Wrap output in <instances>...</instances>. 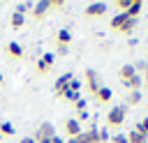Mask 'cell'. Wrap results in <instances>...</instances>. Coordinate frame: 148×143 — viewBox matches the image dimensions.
<instances>
[{
    "label": "cell",
    "instance_id": "1",
    "mask_svg": "<svg viewBox=\"0 0 148 143\" xmlns=\"http://www.w3.org/2000/svg\"><path fill=\"white\" fill-rule=\"evenodd\" d=\"M125 118H127V106L125 104H120V106H111V111L106 113V127H123V122H125Z\"/></svg>",
    "mask_w": 148,
    "mask_h": 143
},
{
    "label": "cell",
    "instance_id": "2",
    "mask_svg": "<svg viewBox=\"0 0 148 143\" xmlns=\"http://www.w3.org/2000/svg\"><path fill=\"white\" fill-rule=\"evenodd\" d=\"M35 143H51L53 138H56V127L51 125V122H42L39 127H37V131H35Z\"/></svg>",
    "mask_w": 148,
    "mask_h": 143
},
{
    "label": "cell",
    "instance_id": "3",
    "mask_svg": "<svg viewBox=\"0 0 148 143\" xmlns=\"http://www.w3.org/2000/svg\"><path fill=\"white\" fill-rule=\"evenodd\" d=\"M72 74H62V76H58V81L53 83V92H56V97H60V99H65V95L69 92V83H72Z\"/></svg>",
    "mask_w": 148,
    "mask_h": 143
},
{
    "label": "cell",
    "instance_id": "4",
    "mask_svg": "<svg viewBox=\"0 0 148 143\" xmlns=\"http://www.w3.org/2000/svg\"><path fill=\"white\" fill-rule=\"evenodd\" d=\"M102 85H104V83H102V76H99L95 69H86V88H88V90L95 95V92H97Z\"/></svg>",
    "mask_w": 148,
    "mask_h": 143
},
{
    "label": "cell",
    "instance_id": "5",
    "mask_svg": "<svg viewBox=\"0 0 148 143\" xmlns=\"http://www.w3.org/2000/svg\"><path fill=\"white\" fill-rule=\"evenodd\" d=\"M83 14H86L88 18H102V16L106 14V5H104V2H90V5L83 9Z\"/></svg>",
    "mask_w": 148,
    "mask_h": 143
},
{
    "label": "cell",
    "instance_id": "6",
    "mask_svg": "<svg viewBox=\"0 0 148 143\" xmlns=\"http://www.w3.org/2000/svg\"><path fill=\"white\" fill-rule=\"evenodd\" d=\"M49 12H51L49 0H39L37 5H32V18H35V21H44Z\"/></svg>",
    "mask_w": 148,
    "mask_h": 143
},
{
    "label": "cell",
    "instance_id": "7",
    "mask_svg": "<svg viewBox=\"0 0 148 143\" xmlns=\"http://www.w3.org/2000/svg\"><path fill=\"white\" fill-rule=\"evenodd\" d=\"M83 129H81V122L76 120V118H69V120H65V134L69 136V138H74V136H79Z\"/></svg>",
    "mask_w": 148,
    "mask_h": 143
},
{
    "label": "cell",
    "instance_id": "8",
    "mask_svg": "<svg viewBox=\"0 0 148 143\" xmlns=\"http://www.w3.org/2000/svg\"><path fill=\"white\" fill-rule=\"evenodd\" d=\"M141 9H143V2L141 0H132V5H130V9L125 12L130 18H139L141 16Z\"/></svg>",
    "mask_w": 148,
    "mask_h": 143
},
{
    "label": "cell",
    "instance_id": "9",
    "mask_svg": "<svg viewBox=\"0 0 148 143\" xmlns=\"http://www.w3.org/2000/svg\"><path fill=\"white\" fill-rule=\"evenodd\" d=\"M58 46H62V48H67L69 46V42H72V32L67 30V28H62V30H58Z\"/></svg>",
    "mask_w": 148,
    "mask_h": 143
},
{
    "label": "cell",
    "instance_id": "10",
    "mask_svg": "<svg viewBox=\"0 0 148 143\" xmlns=\"http://www.w3.org/2000/svg\"><path fill=\"white\" fill-rule=\"evenodd\" d=\"M127 18H130V16H127L125 12H120V14H116V16L111 18V23H109V25H111V30H113V32H118V30H120V25H123V23H125Z\"/></svg>",
    "mask_w": 148,
    "mask_h": 143
},
{
    "label": "cell",
    "instance_id": "11",
    "mask_svg": "<svg viewBox=\"0 0 148 143\" xmlns=\"http://www.w3.org/2000/svg\"><path fill=\"white\" fill-rule=\"evenodd\" d=\"M7 53H9L14 60H21V58H23V48H21V44H16V42H9V44H7Z\"/></svg>",
    "mask_w": 148,
    "mask_h": 143
},
{
    "label": "cell",
    "instance_id": "12",
    "mask_svg": "<svg viewBox=\"0 0 148 143\" xmlns=\"http://www.w3.org/2000/svg\"><path fill=\"white\" fill-rule=\"evenodd\" d=\"M118 74H120V81L125 83V81H130V78H132V76L136 74V69H134V65H123Z\"/></svg>",
    "mask_w": 148,
    "mask_h": 143
},
{
    "label": "cell",
    "instance_id": "13",
    "mask_svg": "<svg viewBox=\"0 0 148 143\" xmlns=\"http://www.w3.org/2000/svg\"><path fill=\"white\" fill-rule=\"evenodd\" d=\"M95 99H97L99 104H106V101H111V90H109L106 85H102V88L95 92Z\"/></svg>",
    "mask_w": 148,
    "mask_h": 143
},
{
    "label": "cell",
    "instance_id": "14",
    "mask_svg": "<svg viewBox=\"0 0 148 143\" xmlns=\"http://www.w3.org/2000/svg\"><path fill=\"white\" fill-rule=\"evenodd\" d=\"M134 30H136V18H127V21L120 25V30H118V32H120V35H132Z\"/></svg>",
    "mask_w": 148,
    "mask_h": 143
},
{
    "label": "cell",
    "instance_id": "15",
    "mask_svg": "<svg viewBox=\"0 0 148 143\" xmlns=\"http://www.w3.org/2000/svg\"><path fill=\"white\" fill-rule=\"evenodd\" d=\"M141 85H143V78H141V74H134L130 81H125V88H130V90H141Z\"/></svg>",
    "mask_w": 148,
    "mask_h": 143
},
{
    "label": "cell",
    "instance_id": "16",
    "mask_svg": "<svg viewBox=\"0 0 148 143\" xmlns=\"http://www.w3.org/2000/svg\"><path fill=\"white\" fill-rule=\"evenodd\" d=\"M9 23H12V28H14V30H21V28H23V23H25V16H23V14H18V12H14Z\"/></svg>",
    "mask_w": 148,
    "mask_h": 143
},
{
    "label": "cell",
    "instance_id": "17",
    "mask_svg": "<svg viewBox=\"0 0 148 143\" xmlns=\"http://www.w3.org/2000/svg\"><path fill=\"white\" fill-rule=\"evenodd\" d=\"M141 104V90H130L127 95V106H139Z\"/></svg>",
    "mask_w": 148,
    "mask_h": 143
},
{
    "label": "cell",
    "instance_id": "18",
    "mask_svg": "<svg viewBox=\"0 0 148 143\" xmlns=\"http://www.w3.org/2000/svg\"><path fill=\"white\" fill-rule=\"evenodd\" d=\"M127 143H148V136H143V134H136L134 129L127 134Z\"/></svg>",
    "mask_w": 148,
    "mask_h": 143
},
{
    "label": "cell",
    "instance_id": "19",
    "mask_svg": "<svg viewBox=\"0 0 148 143\" xmlns=\"http://www.w3.org/2000/svg\"><path fill=\"white\" fill-rule=\"evenodd\" d=\"M0 136H14V125L12 122H0Z\"/></svg>",
    "mask_w": 148,
    "mask_h": 143
},
{
    "label": "cell",
    "instance_id": "20",
    "mask_svg": "<svg viewBox=\"0 0 148 143\" xmlns=\"http://www.w3.org/2000/svg\"><path fill=\"white\" fill-rule=\"evenodd\" d=\"M134 131H136V134H143V136H148V118L139 120V122H136V127H134Z\"/></svg>",
    "mask_w": 148,
    "mask_h": 143
},
{
    "label": "cell",
    "instance_id": "21",
    "mask_svg": "<svg viewBox=\"0 0 148 143\" xmlns=\"http://www.w3.org/2000/svg\"><path fill=\"white\" fill-rule=\"evenodd\" d=\"M113 5H116V9H118V14H120V12H127V9H130L132 0H116Z\"/></svg>",
    "mask_w": 148,
    "mask_h": 143
},
{
    "label": "cell",
    "instance_id": "22",
    "mask_svg": "<svg viewBox=\"0 0 148 143\" xmlns=\"http://www.w3.org/2000/svg\"><path fill=\"white\" fill-rule=\"evenodd\" d=\"M39 60H42V62H44V65H46V67L51 69V67H53V60H56V55H53V53H44V55H42Z\"/></svg>",
    "mask_w": 148,
    "mask_h": 143
},
{
    "label": "cell",
    "instance_id": "23",
    "mask_svg": "<svg viewBox=\"0 0 148 143\" xmlns=\"http://www.w3.org/2000/svg\"><path fill=\"white\" fill-rule=\"evenodd\" d=\"M109 141H111V134H109L106 127H102L99 129V143H109Z\"/></svg>",
    "mask_w": 148,
    "mask_h": 143
},
{
    "label": "cell",
    "instance_id": "24",
    "mask_svg": "<svg viewBox=\"0 0 148 143\" xmlns=\"http://www.w3.org/2000/svg\"><path fill=\"white\" fill-rule=\"evenodd\" d=\"M35 67H37V74H39V76H44V74H49V72H51V69H49L42 60H37V65H35Z\"/></svg>",
    "mask_w": 148,
    "mask_h": 143
},
{
    "label": "cell",
    "instance_id": "25",
    "mask_svg": "<svg viewBox=\"0 0 148 143\" xmlns=\"http://www.w3.org/2000/svg\"><path fill=\"white\" fill-rule=\"evenodd\" d=\"M111 143H127V134H116V136H111Z\"/></svg>",
    "mask_w": 148,
    "mask_h": 143
},
{
    "label": "cell",
    "instance_id": "26",
    "mask_svg": "<svg viewBox=\"0 0 148 143\" xmlns=\"http://www.w3.org/2000/svg\"><path fill=\"white\" fill-rule=\"evenodd\" d=\"M49 7L51 9H60V7H65V0H49Z\"/></svg>",
    "mask_w": 148,
    "mask_h": 143
},
{
    "label": "cell",
    "instance_id": "27",
    "mask_svg": "<svg viewBox=\"0 0 148 143\" xmlns=\"http://www.w3.org/2000/svg\"><path fill=\"white\" fill-rule=\"evenodd\" d=\"M65 99H67V101H79L81 97H79V92H74V90H69V92L65 95Z\"/></svg>",
    "mask_w": 148,
    "mask_h": 143
},
{
    "label": "cell",
    "instance_id": "28",
    "mask_svg": "<svg viewBox=\"0 0 148 143\" xmlns=\"http://www.w3.org/2000/svg\"><path fill=\"white\" fill-rule=\"evenodd\" d=\"M69 90L79 92V90H81V81H79V78H72V83H69Z\"/></svg>",
    "mask_w": 148,
    "mask_h": 143
},
{
    "label": "cell",
    "instance_id": "29",
    "mask_svg": "<svg viewBox=\"0 0 148 143\" xmlns=\"http://www.w3.org/2000/svg\"><path fill=\"white\" fill-rule=\"evenodd\" d=\"M74 108H76V113L86 111V99H79V101H74Z\"/></svg>",
    "mask_w": 148,
    "mask_h": 143
},
{
    "label": "cell",
    "instance_id": "30",
    "mask_svg": "<svg viewBox=\"0 0 148 143\" xmlns=\"http://www.w3.org/2000/svg\"><path fill=\"white\" fill-rule=\"evenodd\" d=\"M30 9H32L30 5H18V7H16V12H18V14H23V16H25V14L30 12Z\"/></svg>",
    "mask_w": 148,
    "mask_h": 143
},
{
    "label": "cell",
    "instance_id": "31",
    "mask_svg": "<svg viewBox=\"0 0 148 143\" xmlns=\"http://www.w3.org/2000/svg\"><path fill=\"white\" fill-rule=\"evenodd\" d=\"M76 120H79V122H83V120H88V111H81V113H79V118H76Z\"/></svg>",
    "mask_w": 148,
    "mask_h": 143
},
{
    "label": "cell",
    "instance_id": "32",
    "mask_svg": "<svg viewBox=\"0 0 148 143\" xmlns=\"http://www.w3.org/2000/svg\"><path fill=\"white\" fill-rule=\"evenodd\" d=\"M18 143H35V138H32V136H30V138H28V136H25V138H21V141H18Z\"/></svg>",
    "mask_w": 148,
    "mask_h": 143
},
{
    "label": "cell",
    "instance_id": "33",
    "mask_svg": "<svg viewBox=\"0 0 148 143\" xmlns=\"http://www.w3.org/2000/svg\"><path fill=\"white\" fill-rule=\"evenodd\" d=\"M51 143H65V138H60V136H56V138H53Z\"/></svg>",
    "mask_w": 148,
    "mask_h": 143
},
{
    "label": "cell",
    "instance_id": "34",
    "mask_svg": "<svg viewBox=\"0 0 148 143\" xmlns=\"http://www.w3.org/2000/svg\"><path fill=\"white\" fill-rule=\"evenodd\" d=\"M0 85H2V74H0Z\"/></svg>",
    "mask_w": 148,
    "mask_h": 143
},
{
    "label": "cell",
    "instance_id": "35",
    "mask_svg": "<svg viewBox=\"0 0 148 143\" xmlns=\"http://www.w3.org/2000/svg\"><path fill=\"white\" fill-rule=\"evenodd\" d=\"M146 88H148V83H146Z\"/></svg>",
    "mask_w": 148,
    "mask_h": 143
},
{
    "label": "cell",
    "instance_id": "36",
    "mask_svg": "<svg viewBox=\"0 0 148 143\" xmlns=\"http://www.w3.org/2000/svg\"><path fill=\"white\" fill-rule=\"evenodd\" d=\"M0 141H2V136H0Z\"/></svg>",
    "mask_w": 148,
    "mask_h": 143
},
{
    "label": "cell",
    "instance_id": "37",
    "mask_svg": "<svg viewBox=\"0 0 148 143\" xmlns=\"http://www.w3.org/2000/svg\"><path fill=\"white\" fill-rule=\"evenodd\" d=\"M146 51H148V48H146Z\"/></svg>",
    "mask_w": 148,
    "mask_h": 143
},
{
    "label": "cell",
    "instance_id": "38",
    "mask_svg": "<svg viewBox=\"0 0 148 143\" xmlns=\"http://www.w3.org/2000/svg\"><path fill=\"white\" fill-rule=\"evenodd\" d=\"M146 106H148V104H146Z\"/></svg>",
    "mask_w": 148,
    "mask_h": 143
}]
</instances>
